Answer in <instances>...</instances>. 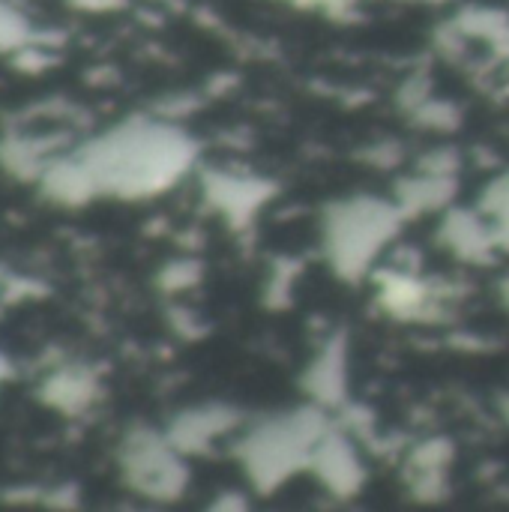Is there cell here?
<instances>
[{
	"instance_id": "cell-4",
	"label": "cell",
	"mask_w": 509,
	"mask_h": 512,
	"mask_svg": "<svg viewBox=\"0 0 509 512\" xmlns=\"http://www.w3.org/2000/svg\"><path fill=\"white\" fill-rule=\"evenodd\" d=\"M309 390L318 405H333L345 393V354L333 345L321 357H315L309 372Z\"/></svg>"
},
{
	"instance_id": "cell-2",
	"label": "cell",
	"mask_w": 509,
	"mask_h": 512,
	"mask_svg": "<svg viewBox=\"0 0 509 512\" xmlns=\"http://www.w3.org/2000/svg\"><path fill=\"white\" fill-rule=\"evenodd\" d=\"M396 201L375 195L345 198L324 213V252L342 279H360L402 222Z\"/></svg>"
},
{
	"instance_id": "cell-1",
	"label": "cell",
	"mask_w": 509,
	"mask_h": 512,
	"mask_svg": "<svg viewBox=\"0 0 509 512\" xmlns=\"http://www.w3.org/2000/svg\"><path fill=\"white\" fill-rule=\"evenodd\" d=\"M330 429L321 405H306L252 426L237 447L240 465L258 492H273L297 471L309 468L312 453Z\"/></svg>"
},
{
	"instance_id": "cell-5",
	"label": "cell",
	"mask_w": 509,
	"mask_h": 512,
	"mask_svg": "<svg viewBox=\"0 0 509 512\" xmlns=\"http://www.w3.org/2000/svg\"><path fill=\"white\" fill-rule=\"evenodd\" d=\"M480 213L489 219L498 249H509V171H504L480 198Z\"/></svg>"
},
{
	"instance_id": "cell-3",
	"label": "cell",
	"mask_w": 509,
	"mask_h": 512,
	"mask_svg": "<svg viewBox=\"0 0 509 512\" xmlns=\"http://www.w3.org/2000/svg\"><path fill=\"white\" fill-rule=\"evenodd\" d=\"M309 471L336 498H354L366 483V468H363L354 444L333 426L318 441V447L312 453V462H309Z\"/></svg>"
}]
</instances>
